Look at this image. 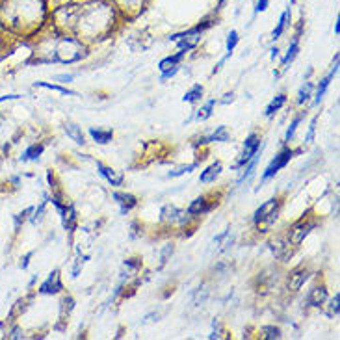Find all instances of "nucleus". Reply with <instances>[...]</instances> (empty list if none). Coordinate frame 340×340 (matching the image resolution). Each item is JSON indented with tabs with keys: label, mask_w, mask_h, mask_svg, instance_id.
<instances>
[{
	"label": "nucleus",
	"mask_w": 340,
	"mask_h": 340,
	"mask_svg": "<svg viewBox=\"0 0 340 340\" xmlns=\"http://www.w3.org/2000/svg\"><path fill=\"white\" fill-rule=\"evenodd\" d=\"M275 58H279V48L277 47L272 48V60H275Z\"/></svg>",
	"instance_id": "50"
},
{
	"label": "nucleus",
	"mask_w": 340,
	"mask_h": 340,
	"mask_svg": "<svg viewBox=\"0 0 340 340\" xmlns=\"http://www.w3.org/2000/svg\"><path fill=\"white\" fill-rule=\"evenodd\" d=\"M203 95H204V88L201 84H195V86H191V88L184 93L182 101L188 102V104H197V102H201Z\"/></svg>",
	"instance_id": "28"
},
{
	"label": "nucleus",
	"mask_w": 340,
	"mask_h": 340,
	"mask_svg": "<svg viewBox=\"0 0 340 340\" xmlns=\"http://www.w3.org/2000/svg\"><path fill=\"white\" fill-rule=\"evenodd\" d=\"M231 102H234V93H225L223 99H219L218 104H231Z\"/></svg>",
	"instance_id": "44"
},
{
	"label": "nucleus",
	"mask_w": 340,
	"mask_h": 340,
	"mask_svg": "<svg viewBox=\"0 0 340 340\" xmlns=\"http://www.w3.org/2000/svg\"><path fill=\"white\" fill-rule=\"evenodd\" d=\"M264 149V143H262V138L257 134V132H251L249 136L245 138L244 142V149L240 153V157L236 158V162L232 164V170H242L245 164L249 162L259 151Z\"/></svg>",
	"instance_id": "7"
},
{
	"label": "nucleus",
	"mask_w": 340,
	"mask_h": 340,
	"mask_svg": "<svg viewBox=\"0 0 340 340\" xmlns=\"http://www.w3.org/2000/svg\"><path fill=\"white\" fill-rule=\"evenodd\" d=\"M112 6L117 9V13H123L125 17H136L143 11L145 0H108Z\"/></svg>",
	"instance_id": "13"
},
{
	"label": "nucleus",
	"mask_w": 340,
	"mask_h": 340,
	"mask_svg": "<svg viewBox=\"0 0 340 340\" xmlns=\"http://www.w3.org/2000/svg\"><path fill=\"white\" fill-rule=\"evenodd\" d=\"M318 117H320V116H314L313 119H311L309 132H307V136H305V143H313L314 142V134H316V123H318Z\"/></svg>",
	"instance_id": "40"
},
{
	"label": "nucleus",
	"mask_w": 340,
	"mask_h": 340,
	"mask_svg": "<svg viewBox=\"0 0 340 340\" xmlns=\"http://www.w3.org/2000/svg\"><path fill=\"white\" fill-rule=\"evenodd\" d=\"M313 91H314V84H313V82H305V84L301 86L300 93H298V99H296V102H298L300 106L307 104V102L311 101V97H313Z\"/></svg>",
	"instance_id": "33"
},
{
	"label": "nucleus",
	"mask_w": 340,
	"mask_h": 340,
	"mask_svg": "<svg viewBox=\"0 0 340 340\" xmlns=\"http://www.w3.org/2000/svg\"><path fill=\"white\" fill-rule=\"evenodd\" d=\"M89 136H91V140L95 143H99V145H108L112 140H114V130L112 129H101V127H91V129L88 130Z\"/></svg>",
	"instance_id": "20"
},
{
	"label": "nucleus",
	"mask_w": 340,
	"mask_h": 340,
	"mask_svg": "<svg viewBox=\"0 0 340 340\" xmlns=\"http://www.w3.org/2000/svg\"><path fill=\"white\" fill-rule=\"evenodd\" d=\"M281 212V199L272 197L266 203H262L253 214V225L259 229L260 232H268L273 227V223L277 221Z\"/></svg>",
	"instance_id": "4"
},
{
	"label": "nucleus",
	"mask_w": 340,
	"mask_h": 340,
	"mask_svg": "<svg viewBox=\"0 0 340 340\" xmlns=\"http://www.w3.org/2000/svg\"><path fill=\"white\" fill-rule=\"evenodd\" d=\"M238 41H240L238 32H236V30H231L229 35H227V45H225V48H227V52H229V54L234 52V48H236V45H238Z\"/></svg>",
	"instance_id": "36"
},
{
	"label": "nucleus",
	"mask_w": 340,
	"mask_h": 340,
	"mask_svg": "<svg viewBox=\"0 0 340 340\" xmlns=\"http://www.w3.org/2000/svg\"><path fill=\"white\" fill-rule=\"evenodd\" d=\"M173 253H175V244H173V242H170V244H166V245L162 247V249H160V266H158L160 270H162L164 266H166L168 262H170L171 257H173Z\"/></svg>",
	"instance_id": "35"
},
{
	"label": "nucleus",
	"mask_w": 340,
	"mask_h": 340,
	"mask_svg": "<svg viewBox=\"0 0 340 340\" xmlns=\"http://www.w3.org/2000/svg\"><path fill=\"white\" fill-rule=\"evenodd\" d=\"M305 119V112H301V114H298V116L294 117V121L290 123V127L286 129V134H285V145H288V143L292 142L294 136H296V130L300 129L301 121Z\"/></svg>",
	"instance_id": "31"
},
{
	"label": "nucleus",
	"mask_w": 340,
	"mask_h": 340,
	"mask_svg": "<svg viewBox=\"0 0 340 340\" xmlns=\"http://www.w3.org/2000/svg\"><path fill=\"white\" fill-rule=\"evenodd\" d=\"M268 6H270V0H259V2H257V7H255V15L266 11Z\"/></svg>",
	"instance_id": "43"
},
{
	"label": "nucleus",
	"mask_w": 340,
	"mask_h": 340,
	"mask_svg": "<svg viewBox=\"0 0 340 340\" xmlns=\"http://www.w3.org/2000/svg\"><path fill=\"white\" fill-rule=\"evenodd\" d=\"M227 142H231V132H229V129H227L225 125H221V127H218L214 132H210V134L199 136L197 142H193V147L199 149V147L210 145V143H227Z\"/></svg>",
	"instance_id": "12"
},
{
	"label": "nucleus",
	"mask_w": 340,
	"mask_h": 340,
	"mask_svg": "<svg viewBox=\"0 0 340 340\" xmlns=\"http://www.w3.org/2000/svg\"><path fill=\"white\" fill-rule=\"evenodd\" d=\"M225 4H227V0H218V7H216V9L219 11V9H221V7H223Z\"/></svg>",
	"instance_id": "52"
},
{
	"label": "nucleus",
	"mask_w": 340,
	"mask_h": 340,
	"mask_svg": "<svg viewBox=\"0 0 340 340\" xmlns=\"http://www.w3.org/2000/svg\"><path fill=\"white\" fill-rule=\"evenodd\" d=\"M34 88H43V89H48V91H58L60 95H65V97H76L78 93L73 91V89L65 88V86H60V84H50V82H35Z\"/></svg>",
	"instance_id": "25"
},
{
	"label": "nucleus",
	"mask_w": 340,
	"mask_h": 340,
	"mask_svg": "<svg viewBox=\"0 0 340 340\" xmlns=\"http://www.w3.org/2000/svg\"><path fill=\"white\" fill-rule=\"evenodd\" d=\"M47 22V0H0V26L17 37L39 35Z\"/></svg>",
	"instance_id": "2"
},
{
	"label": "nucleus",
	"mask_w": 340,
	"mask_h": 340,
	"mask_svg": "<svg viewBox=\"0 0 340 340\" xmlns=\"http://www.w3.org/2000/svg\"><path fill=\"white\" fill-rule=\"evenodd\" d=\"M32 255H34V251H32V253H28L26 257H24V260L20 262V268H22V270H26V268H28V260H30V257H32Z\"/></svg>",
	"instance_id": "48"
},
{
	"label": "nucleus",
	"mask_w": 340,
	"mask_h": 340,
	"mask_svg": "<svg viewBox=\"0 0 340 340\" xmlns=\"http://www.w3.org/2000/svg\"><path fill=\"white\" fill-rule=\"evenodd\" d=\"M0 50H2V39H0Z\"/></svg>",
	"instance_id": "53"
},
{
	"label": "nucleus",
	"mask_w": 340,
	"mask_h": 340,
	"mask_svg": "<svg viewBox=\"0 0 340 340\" xmlns=\"http://www.w3.org/2000/svg\"><path fill=\"white\" fill-rule=\"evenodd\" d=\"M288 22H290V7H288V9H285V11L281 13L277 26L273 28V32H272V39L273 41L281 39V35L285 34V30H286V26H288Z\"/></svg>",
	"instance_id": "27"
},
{
	"label": "nucleus",
	"mask_w": 340,
	"mask_h": 340,
	"mask_svg": "<svg viewBox=\"0 0 340 340\" xmlns=\"http://www.w3.org/2000/svg\"><path fill=\"white\" fill-rule=\"evenodd\" d=\"M54 30L52 35H39L41 39L35 47V63H78L89 54L88 43L71 34Z\"/></svg>",
	"instance_id": "3"
},
{
	"label": "nucleus",
	"mask_w": 340,
	"mask_h": 340,
	"mask_svg": "<svg viewBox=\"0 0 340 340\" xmlns=\"http://www.w3.org/2000/svg\"><path fill=\"white\" fill-rule=\"evenodd\" d=\"M294 249H296V247L290 244V240L286 238V234H283V236H279V238H275L272 242L273 255H275V259H279L281 262H286V260L292 259Z\"/></svg>",
	"instance_id": "14"
},
{
	"label": "nucleus",
	"mask_w": 340,
	"mask_h": 340,
	"mask_svg": "<svg viewBox=\"0 0 340 340\" xmlns=\"http://www.w3.org/2000/svg\"><path fill=\"white\" fill-rule=\"evenodd\" d=\"M184 58H186V50H180V48H178L177 54L168 56V58H164V60L158 63V71L164 73V71H170V69H173V67H180V63H182Z\"/></svg>",
	"instance_id": "21"
},
{
	"label": "nucleus",
	"mask_w": 340,
	"mask_h": 340,
	"mask_svg": "<svg viewBox=\"0 0 340 340\" xmlns=\"http://www.w3.org/2000/svg\"><path fill=\"white\" fill-rule=\"evenodd\" d=\"M337 73H339V54L335 56V61H333L331 71H329V73H327V75L318 82V86L314 88V104H320V102L324 101V97H326L327 89H329V86H331V82L335 80Z\"/></svg>",
	"instance_id": "11"
},
{
	"label": "nucleus",
	"mask_w": 340,
	"mask_h": 340,
	"mask_svg": "<svg viewBox=\"0 0 340 340\" xmlns=\"http://www.w3.org/2000/svg\"><path fill=\"white\" fill-rule=\"evenodd\" d=\"M73 311H75V298L67 294V296H63V300H61V305H60V320L65 322V318H69Z\"/></svg>",
	"instance_id": "30"
},
{
	"label": "nucleus",
	"mask_w": 340,
	"mask_h": 340,
	"mask_svg": "<svg viewBox=\"0 0 340 340\" xmlns=\"http://www.w3.org/2000/svg\"><path fill=\"white\" fill-rule=\"evenodd\" d=\"M117 9L108 0H86V2H67L56 7L50 19L52 28L71 34L84 43L104 39L114 32L117 24Z\"/></svg>",
	"instance_id": "1"
},
{
	"label": "nucleus",
	"mask_w": 340,
	"mask_h": 340,
	"mask_svg": "<svg viewBox=\"0 0 340 340\" xmlns=\"http://www.w3.org/2000/svg\"><path fill=\"white\" fill-rule=\"evenodd\" d=\"M281 337H283V333L277 326H264L260 329V339L262 340H279Z\"/></svg>",
	"instance_id": "34"
},
{
	"label": "nucleus",
	"mask_w": 340,
	"mask_h": 340,
	"mask_svg": "<svg viewBox=\"0 0 340 340\" xmlns=\"http://www.w3.org/2000/svg\"><path fill=\"white\" fill-rule=\"evenodd\" d=\"M301 153H303V149H290V147H283V149H281L279 153L272 158V162L266 166V170L262 171V175H260V186H264L268 180H272V178L275 177L281 170H285L294 157H298V155H301Z\"/></svg>",
	"instance_id": "6"
},
{
	"label": "nucleus",
	"mask_w": 340,
	"mask_h": 340,
	"mask_svg": "<svg viewBox=\"0 0 340 340\" xmlns=\"http://www.w3.org/2000/svg\"><path fill=\"white\" fill-rule=\"evenodd\" d=\"M227 236H229V229H227V231H223L221 234H218V236H214V244H219V242H221L223 238H227Z\"/></svg>",
	"instance_id": "47"
},
{
	"label": "nucleus",
	"mask_w": 340,
	"mask_h": 340,
	"mask_svg": "<svg viewBox=\"0 0 340 340\" xmlns=\"http://www.w3.org/2000/svg\"><path fill=\"white\" fill-rule=\"evenodd\" d=\"M327 300H329V298H327ZM339 313H340V294L337 292L333 298L329 300V311H327V314H329V316H339Z\"/></svg>",
	"instance_id": "37"
},
{
	"label": "nucleus",
	"mask_w": 340,
	"mask_h": 340,
	"mask_svg": "<svg viewBox=\"0 0 340 340\" xmlns=\"http://www.w3.org/2000/svg\"><path fill=\"white\" fill-rule=\"evenodd\" d=\"M199 168V162H193V164H188V166H178L175 170H171L168 173V178H178V177H184V175H190L191 171H195Z\"/></svg>",
	"instance_id": "32"
},
{
	"label": "nucleus",
	"mask_w": 340,
	"mask_h": 340,
	"mask_svg": "<svg viewBox=\"0 0 340 340\" xmlns=\"http://www.w3.org/2000/svg\"><path fill=\"white\" fill-rule=\"evenodd\" d=\"M316 225H318V221L316 219H300L298 223H294L290 229H288V232H286V238L290 240V244L298 249L303 242H305V238L311 234V232L316 229Z\"/></svg>",
	"instance_id": "8"
},
{
	"label": "nucleus",
	"mask_w": 340,
	"mask_h": 340,
	"mask_svg": "<svg viewBox=\"0 0 340 340\" xmlns=\"http://www.w3.org/2000/svg\"><path fill=\"white\" fill-rule=\"evenodd\" d=\"M309 279H311L309 268H305V266H298V268H294L292 272L288 273V277H286V288H288L290 292H300Z\"/></svg>",
	"instance_id": "10"
},
{
	"label": "nucleus",
	"mask_w": 340,
	"mask_h": 340,
	"mask_svg": "<svg viewBox=\"0 0 340 340\" xmlns=\"http://www.w3.org/2000/svg\"><path fill=\"white\" fill-rule=\"evenodd\" d=\"M125 268H127L129 272H138V270H142V259H127L125 260Z\"/></svg>",
	"instance_id": "41"
},
{
	"label": "nucleus",
	"mask_w": 340,
	"mask_h": 340,
	"mask_svg": "<svg viewBox=\"0 0 340 340\" xmlns=\"http://www.w3.org/2000/svg\"><path fill=\"white\" fill-rule=\"evenodd\" d=\"M13 99H20V95H2V97H0V102H4V101H13Z\"/></svg>",
	"instance_id": "49"
},
{
	"label": "nucleus",
	"mask_w": 340,
	"mask_h": 340,
	"mask_svg": "<svg viewBox=\"0 0 340 340\" xmlns=\"http://www.w3.org/2000/svg\"><path fill=\"white\" fill-rule=\"evenodd\" d=\"M67 2H73V0H67Z\"/></svg>",
	"instance_id": "54"
},
{
	"label": "nucleus",
	"mask_w": 340,
	"mask_h": 340,
	"mask_svg": "<svg viewBox=\"0 0 340 340\" xmlns=\"http://www.w3.org/2000/svg\"><path fill=\"white\" fill-rule=\"evenodd\" d=\"M191 216L184 208H178L175 204H166L160 210V223L166 229H175V231H186L190 229Z\"/></svg>",
	"instance_id": "5"
},
{
	"label": "nucleus",
	"mask_w": 340,
	"mask_h": 340,
	"mask_svg": "<svg viewBox=\"0 0 340 340\" xmlns=\"http://www.w3.org/2000/svg\"><path fill=\"white\" fill-rule=\"evenodd\" d=\"M221 171H223V164L219 162H214L210 164V166H206L203 171H201V177H199V182L201 184H212L216 182L219 178V175H221Z\"/></svg>",
	"instance_id": "19"
},
{
	"label": "nucleus",
	"mask_w": 340,
	"mask_h": 340,
	"mask_svg": "<svg viewBox=\"0 0 340 340\" xmlns=\"http://www.w3.org/2000/svg\"><path fill=\"white\" fill-rule=\"evenodd\" d=\"M286 102H288V97H286L285 93H279V95L275 97V99H273V101L270 102L268 106H266L264 116L268 117V119H272V117L275 116V114H277V112H279V110L283 108V106H285Z\"/></svg>",
	"instance_id": "24"
},
{
	"label": "nucleus",
	"mask_w": 340,
	"mask_h": 340,
	"mask_svg": "<svg viewBox=\"0 0 340 340\" xmlns=\"http://www.w3.org/2000/svg\"><path fill=\"white\" fill-rule=\"evenodd\" d=\"M327 298H329V294H327V288L326 285H314L305 296V303L309 307H313V309H320L327 303Z\"/></svg>",
	"instance_id": "16"
},
{
	"label": "nucleus",
	"mask_w": 340,
	"mask_h": 340,
	"mask_svg": "<svg viewBox=\"0 0 340 340\" xmlns=\"http://www.w3.org/2000/svg\"><path fill=\"white\" fill-rule=\"evenodd\" d=\"M63 132L67 134L69 140H73L76 145H86V138H84V132H82V127H78L76 123L67 121L63 125Z\"/></svg>",
	"instance_id": "22"
},
{
	"label": "nucleus",
	"mask_w": 340,
	"mask_h": 340,
	"mask_svg": "<svg viewBox=\"0 0 340 340\" xmlns=\"http://www.w3.org/2000/svg\"><path fill=\"white\" fill-rule=\"evenodd\" d=\"M56 80L61 82V84H69V82L75 80V75H58L56 76Z\"/></svg>",
	"instance_id": "45"
},
{
	"label": "nucleus",
	"mask_w": 340,
	"mask_h": 340,
	"mask_svg": "<svg viewBox=\"0 0 340 340\" xmlns=\"http://www.w3.org/2000/svg\"><path fill=\"white\" fill-rule=\"evenodd\" d=\"M95 166H97V170H99V173H101V177L106 178V182H108L110 186L119 188V186L125 184V173H123V171H117V170H114V168H110V166H104L102 162H95Z\"/></svg>",
	"instance_id": "17"
},
{
	"label": "nucleus",
	"mask_w": 340,
	"mask_h": 340,
	"mask_svg": "<svg viewBox=\"0 0 340 340\" xmlns=\"http://www.w3.org/2000/svg\"><path fill=\"white\" fill-rule=\"evenodd\" d=\"M298 54H300V37H294V41L290 43L288 50H286L285 58L281 60V69H283V71H286V69H288V65H290V63H292V61L298 58Z\"/></svg>",
	"instance_id": "23"
},
{
	"label": "nucleus",
	"mask_w": 340,
	"mask_h": 340,
	"mask_svg": "<svg viewBox=\"0 0 340 340\" xmlns=\"http://www.w3.org/2000/svg\"><path fill=\"white\" fill-rule=\"evenodd\" d=\"M216 104H218V101L216 99H210V101H206L201 106L199 110H195V119L197 121H206V119H210L212 114H214V108H216Z\"/></svg>",
	"instance_id": "29"
},
{
	"label": "nucleus",
	"mask_w": 340,
	"mask_h": 340,
	"mask_svg": "<svg viewBox=\"0 0 340 340\" xmlns=\"http://www.w3.org/2000/svg\"><path fill=\"white\" fill-rule=\"evenodd\" d=\"M45 153V143H41V142H37V143H32L30 147H28L22 155H20V160L22 162H30V160H37V158L41 157Z\"/></svg>",
	"instance_id": "26"
},
{
	"label": "nucleus",
	"mask_w": 340,
	"mask_h": 340,
	"mask_svg": "<svg viewBox=\"0 0 340 340\" xmlns=\"http://www.w3.org/2000/svg\"><path fill=\"white\" fill-rule=\"evenodd\" d=\"M339 22H340V19L337 17V22H335V34H337V35L340 34V24H339Z\"/></svg>",
	"instance_id": "51"
},
{
	"label": "nucleus",
	"mask_w": 340,
	"mask_h": 340,
	"mask_svg": "<svg viewBox=\"0 0 340 340\" xmlns=\"http://www.w3.org/2000/svg\"><path fill=\"white\" fill-rule=\"evenodd\" d=\"M158 318H160V313H153L149 314V316H145L142 320V324H149V322H158Z\"/></svg>",
	"instance_id": "46"
},
{
	"label": "nucleus",
	"mask_w": 340,
	"mask_h": 340,
	"mask_svg": "<svg viewBox=\"0 0 340 340\" xmlns=\"http://www.w3.org/2000/svg\"><path fill=\"white\" fill-rule=\"evenodd\" d=\"M178 71H180V67H173V69H170V71H164L162 76H160V82H168L170 78H173V76L177 75Z\"/></svg>",
	"instance_id": "42"
},
{
	"label": "nucleus",
	"mask_w": 340,
	"mask_h": 340,
	"mask_svg": "<svg viewBox=\"0 0 340 340\" xmlns=\"http://www.w3.org/2000/svg\"><path fill=\"white\" fill-rule=\"evenodd\" d=\"M216 206H218V201H210L208 195H199V197H195L190 204H188L186 212H188L193 219H197V218H201V216H204V214L212 212Z\"/></svg>",
	"instance_id": "9"
},
{
	"label": "nucleus",
	"mask_w": 340,
	"mask_h": 340,
	"mask_svg": "<svg viewBox=\"0 0 340 340\" xmlns=\"http://www.w3.org/2000/svg\"><path fill=\"white\" fill-rule=\"evenodd\" d=\"M45 208H47V201H43V203L39 204V208H34V210H32L34 216L30 218V221H32V223H41V219L45 218Z\"/></svg>",
	"instance_id": "38"
},
{
	"label": "nucleus",
	"mask_w": 340,
	"mask_h": 340,
	"mask_svg": "<svg viewBox=\"0 0 340 340\" xmlns=\"http://www.w3.org/2000/svg\"><path fill=\"white\" fill-rule=\"evenodd\" d=\"M112 197H114V201L119 204L121 214H129L130 210H134L138 204H140V201H138L136 195H132V193H129V191H114V193H112Z\"/></svg>",
	"instance_id": "18"
},
{
	"label": "nucleus",
	"mask_w": 340,
	"mask_h": 340,
	"mask_svg": "<svg viewBox=\"0 0 340 340\" xmlns=\"http://www.w3.org/2000/svg\"><path fill=\"white\" fill-rule=\"evenodd\" d=\"M191 298H193V303H195V305H201V303H204V300L208 298V290H206L204 286H203V288L199 286L197 290H193Z\"/></svg>",
	"instance_id": "39"
},
{
	"label": "nucleus",
	"mask_w": 340,
	"mask_h": 340,
	"mask_svg": "<svg viewBox=\"0 0 340 340\" xmlns=\"http://www.w3.org/2000/svg\"><path fill=\"white\" fill-rule=\"evenodd\" d=\"M61 290H63V283H61V277H60V272H58V270L48 273V277L43 281L41 286L37 288V292L43 294V296H56V294H60Z\"/></svg>",
	"instance_id": "15"
}]
</instances>
